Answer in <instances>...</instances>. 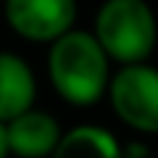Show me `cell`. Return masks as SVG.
<instances>
[{"mask_svg": "<svg viewBox=\"0 0 158 158\" xmlns=\"http://www.w3.org/2000/svg\"><path fill=\"white\" fill-rule=\"evenodd\" d=\"M111 58L87 29L66 32L48 45V77L63 103L90 108L100 103L111 82Z\"/></svg>", "mask_w": 158, "mask_h": 158, "instance_id": "6da1fadb", "label": "cell"}, {"mask_svg": "<svg viewBox=\"0 0 158 158\" xmlns=\"http://www.w3.org/2000/svg\"><path fill=\"white\" fill-rule=\"evenodd\" d=\"M116 118L137 135H158V69L148 61L118 66L106 92Z\"/></svg>", "mask_w": 158, "mask_h": 158, "instance_id": "3957f363", "label": "cell"}, {"mask_svg": "<svg viewBox=\"0 0 158 158\" xmlns=\"http://www.w3.org/2000/svg\"><path fill=\"white\" fill-rule=\"evenodd\" d=\"M37 77L27 58L13 50H0V124L34 108Z\"/></svg>", "mask_w": 158, "mask_h": 158, "instance_id": "8992f818", "label": "cell"}, {"mask_svg": "<svg viewBox=\"0 0 158 158\" xmlns=\"http://www.w3.org/2000/svg\"><path fill=\"white\" fill-rule=\"evenodd\" d=\"M121 142L100 124H79L63 132L50 158H118Z\"/></svg>", "mask_w": 158, "mask_h": 158, "instance_id": "52a82bcc", "label": "cell"}, {"mask_svg": "<svg viewBox=\"0 0 158 158\" xmlns=\"http://www.w3.org/2000/svg\"><path fill=\"white\" fill-rule=\"evenodd\" d=\"M6 137L11 156L16 158H50L63 137V129L53 113L29 108L6 124Z\"/></svg>", "mask_w": 158, "mask_h": 158, "instance_id": "5b68a950", "label": "cell"}, {"mask_svg": "<svg viewBox=\"0 0 158 158\" xmlns=\"http://www.w3.org/2000/svg\"><path fill=\"white\" fill-rule=\"evenodd\" d=\"M0 158H11V148H8V137H6V124H0Z\"/></svg>", "mask_w": 158, "mask_h": 158, "instance_id": "9c48e42d", "label": "cell"}, {"mask_svg": "<svg viewBox=\"0 0 158 158\" xmlns=\"http://www.w3.org/2000/svg\"><path fill=\"white\" fill-rule=\"evenodd\" d=\"M77 0H3V19L34 45H50L77 27Z\"/></svg>", "mask_w": 158, "mask_h": 158, "instance_id": "277c9868", "label": "cell"}, {"mask_svg": "<svg viewBox=\"0 0 158 158\" xmlns=\"http://www.w3.org/2000/svg\"><path fill=\"white\" fill-rule=\"evenodd\" d=\"M92 34L111 63H142L158 45V16L148 0H103Z\"/></svg>", "mask_w": 158, "mask_h": 158, "instance_id": "7a4b0ae2", "label": "cell"}, {"mask_svg": "<svg viewBox=\"0 0 158 158\" xmlns=\"http://www.w3.org/2000/svg\"><path fill=\"white\" fill-rule=\"evenodd\" d=\"M118 158H156V153H153V148L148 145V142L132 140V142H127V145H121Z\"/></svg>", "mask_w": 158, "mask_h": 158, "instance_id": "ba28073f", "label": "cell"}]
</instances>
